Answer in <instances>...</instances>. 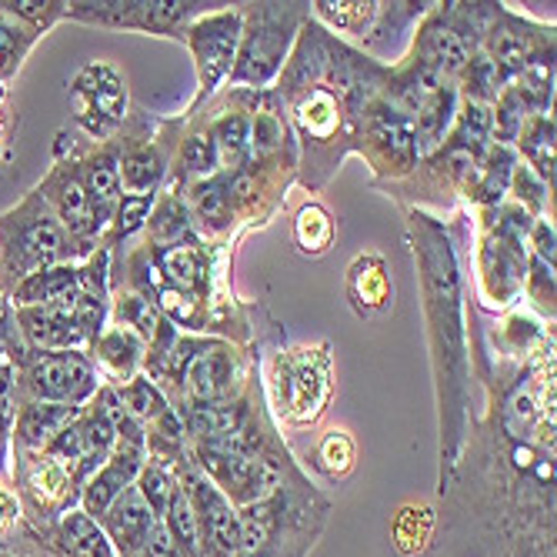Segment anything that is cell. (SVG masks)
Segmentation results:
<instances>
[{"label":"cell","instance_id":"cell-6","mask_svg":"<svg viewBox=\"0 0 557 557\" xmlns=\"http://www.w3.org/2000/svg\"><path fill=\"white\" fill-rule=\"evenodd\" d=\"M534 218L515 200H500L497 208L481 211L478 237V290L484 308L508 311L521 300L528 281V237Z\"/></svg>","mask_w":557,"mask_h":557},{"label":"cell","instance_id":"cell-25","mask_svg":"<svg viewBox=\"0 0 557 557\" xmlns=\"http://www.w3.org/2000/svg\"><path fill=\"white\" fill-rule=\"evenodd\" d=\"M81 408L67 404H44V400H17V418L11 434V454H37L54 434L77 414Z\"/></svg>","mask_w":557,"mask_h":557},{"label":"cell","instance_id":"cell-2","mask_svg":"<svg viewBox=\"0 0 557 557\" xmlns=\"http://www.w3.org/2000/svg\"><path fill=\"white\" fill-rule=\"evenodd\" d=\"M387 67L337 40L314 17L304 21L294 54L277 74V100L300 140V181L321 190L358 150L364 108L384 90Z\"/></svg>","mask_w":557,"mask_h":557},{"label":"cell","instance_id":"cell-8","mask_svg":"<svg viewBox=\"0 0 557 557\" xmlns=\"http://www.w3.org/2000/svg\"><path fill=\"white\" fill-rule=\"evenodd\" d=\"M331 347L304 344L281 350L268 374V411L287 428H311L331 404Z\"/></svg>","mask_w":557,"mask_h":557},{"label":"cell","instance_id":"cell-7","mask_svg":"<svg viewBox=\"0 0 557 557\" xmlns=\"http://www.w3.org/2000/svg\"><path fill=\"white\" fill-rule=\"evenodd\" d=\"M311 4H240V44L227 74L231 87L268 90L284 71Z\"/></svg>","mask_w":557,"mask_h":557},{"label":"cell","instance_id":"cell-21","mask_svg":"<svg viewBox=\"0 0 557 557\" xmlns=\"http://www.w3.org/2000/svg\"><path fill=\"white\" fill-rule=\"evenodd\" d=\"M147 465V431L144 424H137L127 411L117 424V444L111 450V458L104 461V468H100L81 491V504L77 508L84 515H90L94 521L104 518V511L111 508V504L127 491L134 487L137 474L144 471Z\"/></svg>","mask_w":557,"mask_h":557},{"label":"cell","instance_id":"cell-30","mask_svg":"<svg viewBox=\"0 0 557 557\" xmlns=\"http://www.w3.org/2000/svg\"><path fill=\"white\" fill-rule=\"evenodd\" d=\"M518 161L547 187H554V114H534L521 124L515 144Z\"/></svg>","mask_w":557,"mask_h":557},{"label":"cell","instance_id":"cell-38","mask_svg":"<svg viewBox=\"0 0 557 557\" xmlns=\"http://www.w3.org/2000/svg\"><path fill=\"white\" fill-rule=\"evenodd\" d=\"M0 8L37 34H50L67 17V0H0Z\"/></svg>","mask_w":557,"mask_h":557},{"label":"cell","instance_id":"cell-17","mask_svg":"<svg viewBox=\"0 0 557 557\" xmlns=\"http://www.w3.org/2000/svg\"><path fill=\"white\" fill-rule=\"evenodd\" d=\"M481 54L491 61L500 84H511L534 64H554V27L534 24L497 4L481 40Z\"/></svg>","mask_w":557,"mask_h":557},{"label":"cell","instance_id":"cell-40","mask_svg":"<svg viewBox=\"0 0 557 557\" xmlns=\"http://www.w3.org/2000/svg\"><path fill=\"white\" fill-rule=\"evenodd\" d=\"M21 524H24V511H21L17 491L11 481H0V550H8Z\"/></svg>","mask_w":557,"mask_h":557},{"label":"cell","instance_id":"cell-28","mask_svg":"<svg viewBox=\"0 0 557 557\" xmlns=\"http://www.w3.org/2000/svg\"><path fill=\"white\" fill-rule=\"evenodd\" d=\"M458 108H461V94H458V84L454 81H444L418 108V114L411 117V127H414V140H418L421 158L434 154V150L444 144V137L454 127V117H458Z\"/></svg>","mask_w":557,"mask_h":557},{"label":"cell","instance_id":"cell-10","mask_svg":"<svg viewBox=\"0 0 557 557\" xmlns=\"http://www.w3.org/2000/svg\"><path fill=\"white\" fill-rule=\"evenodd\" d=\"M187 458L205 471V478L234 504V511L274 494L277 484L297 468V461L290 458V450L284 444H277L268 454H258V458L227 454V450H218L211 444H187Z\"/></svg>","mask_w":557,"mask_h":557},{"label":"cell","instance_id":"cell-4","mask_svg":"<svg viewBox=\"0 0 557 557\" xmlns=\"http://www.w3.org/2000/svg\"><path fill=\"white\" fill-rule=\"evenodd\" d=\"M331 515V500L311 487V478L294 468L274 494L237 511V557H308Z\"/></svg>","mask_w":557,"mask_h":557},{"label":"cell","instance_id":"cell-18","mask_svg":"<svg viewBox=\"0 0 557 557\" xmlns=\"http://www.w3.org/2000/svg\"><path fill=\"white\" fill-rule=\"evenodd\" d=\"M184 44L190 47V58L197 67V97L190 111H197L205 100L214 97V90L227 81L237 44H240V8H221V11H205L194 17L184 30Z\"/></svg>","mask_w":557,"mask_h":557},{"label":"cell","instance_id":"cell-23","mask_svg":"<svg viewBox=\"0 0 557 557\" xmlns=\"http://www.w3.org/2000/svg\"><path fill=\"white\" fill-rule=\"evenodd\" d=\"M247 100H250V90L234 87L227 104L205 124L218 147L221 171H240L244 164H250V114H255V108H247ZM255 104H258V97H255Z\"/></svg>","mask_w":557,"mask_h":557},{"label":"cell","instance_id":"cell-15","mask_svg":"<svg viewBox=\"0 0 557 557\" xmlns=\"http://www.w3.org/2000/svg\"><path fill=\"white\" fill-rule=\"evenodd\" d=\"M177 487L184 491L190 515H194V528H197V547L200 557H237L240 550V521L234 504L205 478L190 458L187 447L177 454V461L171 465Z\"/></svg>","mask_w":557,"mask_h":557},{"label":"cell","instance_id":"cell-20","mask_svg":"<svg viewBox=\"0 0 557 557\" xmlns=\"http://www.w3.org/2000/svg\"><path fill=\"white\" fill-rule=\"evenodd\" d=\"M4 554L17 557H117L108 534L81 508L67 511L54 524L30 528L27 521L14 534Z\"/></svg>","mask_w":557,"mask_h":557},{"label":"cell","instance_id":"cell-24","mask_svg":"<svg viewBox=\"0 0 557 557\" xmlns=\"http://www.w3.org/2000/svg\"><path fill=\"white\" fill-rule=\"evenodd\" d=\"M144 354H147V344L131 327H121V324H111V321L87 347L90 364L97 368L100 381L111 384V387H117V384L140 374Z\"/></svg>","mask_w":557,"mask_h":557},{"label":"cell","instance_id":"cell-14","mask_svg":"<svg viewBox=\"0 0 557 557\" xmlns=\"http://www.w3.org/2000/svg\"><path fill=\"white\" fill-rule=\"evenodd\" d=\"M358 150L368 158V164L374 171V184L404 181V177H411L414 168L421 164L414 127L384 97V90L364 108L361 131H358Z\"/></svg>","mask_w":557,"mask_h":557},{"label":"cell","instance_id":"cell-19","mask_svg":"<svg viewBox=\"0 0 557 557\" xmlns=\"http://www.w3.org/2000/svg\"><path fill=\"white\" fill-rule=\"evenodd\" d=\"M37 190L47 200V208L54 211V218L61 221V227L67 231V237L81 247V255L90 258L100 247V240H104V224L97 221V211L84 190V181L74 161L64 154H54V164H50V171L37 184Z\"/></svg>","mask_w":557,"mask_h":557},{"label":"cell","instance_id":"cell-3","mask_svg":"<svg viewBox=\"0 0 557 557\" xmlns=\"http://www.w3.org/2000/svg\"><path fill=\"white\" fill-rule=\"evenodd\" d=\"M408 231L414 244V264L421 281V304L428 321L431 344V374L437 391V418H441V450H437V487L454 474L468 441L474 418V381H471V337L465 311V268L461 247L450 227L428 214L411 211Z\"/></svg>","mask_w":557,"mask_h":557},{"label":"cell","instance_id":"cell-34","mask_svg":"<svg viewBox=\"0 0 557 557\" xmlns=\"http://www.w3.org/2000/svg\"><path fill=\"white\" fill-rule=\"evenodd\" d=\"M154 205H158V197H131V194H124L114 218H111V227H108L104 240H100V247H108L114 255L121 244H127L134 234H140L147 227V218H150V211H154Z\"/></svg>","mask_w":557,"mask_h":557},{"label":"cell","instance_id":"cell-41","mask_svg":"<svg viewBox=\"0 0 557 557\" xmlns=\"http://www.w3.org/2000/svg\"><path fill=\"white\" fill-rule=\"evenodd\" d=\"M4 97H8V87L0 84V161L8 158V104H4Z\"/></svg>","mask_w":557,"mask_h":557},{"label":"cell","instance_id":"cell-33","mask_svg":"<svg viewBox=\"0 0 557 557\" xmlns=\"http://www.w3.org/2000/svg\"><path fill=\"white\" fill-rule=\"evenodd\" d=\"M40 37L44 34H37L34 27H27L24 21L0 8V84L8 87L17 77V71L24 67L27 54L37 47Z\"/></svg>","mask_w":557,"mask_h":557},{"label":"cell","instance_id":"cell-5","mask_svg":"<svg viewBox=\"0 0 557 557\" xmlns=\"http://www.w3.org/2000/svg\"><path fill=\"white\" fill-rule=\"evenodd\" d=\"M84 261L40 190H27L14 208L0 214V294H11L37 271Z\"/></svg>","mask_w":557,"mask_h":557},{"label":"cell","instance_id":"cell-16","mask_svg":"<svg viewBox=\"0 0 557 557\" xmlns=\"http://www.w3.org/2000/svg\"><path fill=\"white\" fill-rule=\"evenodd\" d=\"M71 97H74V124L94 144L114 140L131 117L124 74L111 61L84 64L71 84Z\"/></svg>","mask_w":557,"mask_h":557},{"label":"cell","instance_id":"cell-37","mask_svg":"<svg viewBox=\"0 0 557 557\" xmlns=\"http://www.w3.org/2000/svg\"><path fill=\"white\" fill-rule=\"evenodd\" d=\"M294 240L304 255H311V258L327 255V247L334 244V218L327 214V208H321V205L300 208V214L294 221Z\"/></svg>","mask_w":557,"mask_h":557},{"label":"cell","instance_id":"cell-42","mask_svg":"<svg viewBox=\"0 0 557 557\" xmlns=\"http://www.w3.org/2000/svg\"><path fill=\"white\" fill-rule=\"evenodd\" d=\"M0 557H17V554H4V550H0Z\"/></svg>","mask_w":557,"mask_h":557},{"label":"cell","instance_id":"cell-29","mask_svg":"<svg viewBox=\"0 0 557 557\" xmlns=\"http://www.w3.org/2000/svg\"><path fill=\"white\" fill-rule=\"evenodd\" d=\"M147 244L150 247H174V244H200V234L194 231L190 211L184 205V194L168 190L158 194V205L147 218Z\"/></svg>","mask_w":557,"mask_h":557},{"label":"cell","instance_id":"cell-27","mask_svg":"<svg viewBox=\"0 0 557 557\" xmlns=\"http://www.w3.org/2000/svg\"><path fill=\"white\" fill-rule=\"evenodd\" d=\"M528 297L534 308L554 321V224L547 218L534 221L528 237Z\"/></svg>","mask_w":557,"mask_h":557},{"label":"cell","instance_id":"cell-26","mask_svg":"<svg viewBox=\"0 0 557 557\" xmlns=\"http://www.w3.org/2000/svg\"><path fill=\"white\" fill-rule=\"evenodd\" d=\"M391 277L381 255H361L347 268V300L354 314L377 318L391 308Z\"/></svg>","mask_w":557,"mask_h":557},{"label":"cell","instance_id":"cell-36","mask_svg":"<svg viewBox=\"0 0 557 557\" xmlns=\"http://www.w3.org/2000/svg\"><path fill=\"white\" fill-rule=\"evenodd\" d=\"M354 461H358V447H354V437L347 431L321 434V441L314 447V468L327 481H344L354 471Z\"/></svg>","mask_w":557,"mask_h":557},{"label":"cell","instance_id":"cell-13","mask_svg":"<svg viewBox=\"0 0 557 557\" xmlns=\"http://www.w3.org/2000/svg\"><path fill=\"white\" fill-rule=\"evenodd\" d=\"M11 484L17 491L24 521L30 528L54 524L81 504V484L47 450L11 454Z\"/></svg>","mask_w":557,"mask_h":557},{"label":"cell","instance_id":"cell-35","mask_svg":"<svg viewBox=\"0 0 557 557\" xmlns=\"http://www.w3.org/2000/svg\"><path fill=\"white\" fill-rule=\"evenodd\" d=\"M311 17L327 27V30H344V34H368L374 27V17H377V4H331V0H318L311 4Z\"/></svg>","mask_w":557,"mask_h":557},{"label":"cell","instance_id":"cell-11","mask_svg":"<svg viewBox=\"0 0 557 557\" xmlns=\"http://www.w3.org/2000/svg\"><path fill=\"white\" fill-rule=\"evenodd\" d=\"M104 387L87 350H34L27 347L17 371V400H44V404H84Z\"/></svg>","mask_w":557,"mask_h":557},{"label":"cell","instance_id":"cell-1","mask_svg":"<svg viewBox=\"0 0 557 557\" xmlns=\"http://www.w3.org/2000/svg\"><path fill=\"white\" fill-rule=\"evenodd\" d=\"M487 408L471 418L428 557H557L554 521V337L528 364L491 368L481 354Z\"/></svg>","mask_w":557,"mask_h":557},{"label":"cell","instance_id":"cell-9","mask_svg":"<svg viewBox=\"0 0 557 557\" xmlns=\"http://www.w3.org/2000/svg\"><path fill=\"white\" fill-rule=\"evenodd\" d=\"M24 344L34 350H87L111 321V287H84L64 304L14 308Z\"/></svg>","mask_w":557,"mask_h":557},{"label":"cell","instance_id":"cell-12","mask_svg":"<svg viewBox=\"0 0 557 557\" xmlns=\"http://www.w3.org/2000/svg\"><path fill=\"white\" fill-rule=\"evenodd\" d=\"M205 11L208 4L197 0H74L64 21L184 40L187 24Z\"/></svg>","mask_w":557,"mask_h":557},{"label":"cell","instance_id":"cell-31","mask_svg":"<svg viewBox=\"0 0 557 557\" xmlns=\"http://www.w3.org/2000/svg\"><path fill=\"white\" fill-rule=\"evenodd\" d=\"M515 164H518V154L515 147L508 144H491L487 154H484V164H481V174L471 187V200L484 211V208H497L500 200H508V187H511V174H515Z\"/></svg>","mask_w":557,"mask_h":557},{"label":"cell","instance_id":"cell-39","mask_svg":"<svg viewBox=\"0 0 557 557\" xmlns=\"http://www.w3.org/2000/svg\"><path fill=\"white\" fill-rule=\"evenodd\" d=\"M508 194L515 197V205L521 208V211H528L534 221H541L544 218V211H547V194H550V187L547 184H541L521 161L515 164V174H511V187H508Z\"/></svg>","mask_w":557,"mask_h":557},{"label":"cell","instance_id":"cell-32","mask_svg":"<svg viewBox=\"0 0 557 557\" xmlns=\"http://www.w3.org/2000/svg\"><path fill=\"white\" fill-rule=\"evenodd\" d=\"M114 394H117V400H121V408H124L137 424H144V431H147V428H154L161 418H168V414L174 411L171 404H168V397L161 394V387H158L154 381H150L147 374H137V377L117 384Z\"/></svg>","mask_w":557,"mask_h":557},{"label":"cell","instance_id":"cell-22","mask_svg":"<svg viewBox=\"0 0 557 557\" xmlns=\"http://www.w3.org/2000/svg\"><path fill=\"white\" fill-rule=\"evenodd\" d=\"M158 521L161 518H154V511H150V504L140 497V491L127 487L97 524L108 534L117 557H140L150 544V534H154Z\"/></svg>","mask_w":557,"mask_h":557}]
</instances>
